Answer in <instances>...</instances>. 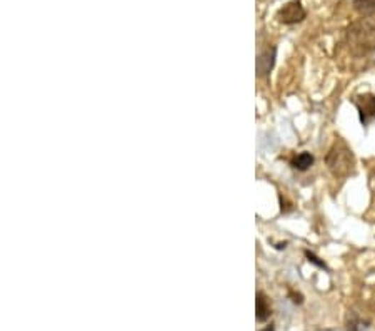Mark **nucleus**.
I'll use <instances>...</instances> for the list:
<instances>
[{
    "label": "nucleus",
    "instance_id": "4",
    "mask_svg": "<svg viewBox=\"0 0 375 331\" xmlns=\"http://www.w3.org/2000/svg\"><path fill=\"white\" fill-rule=\"evenodd\" d=\"M305 15L307 12L300 0H291V2H287L284 7H280L277 10L275 19L284 25H293L302 22L305 19Z\"/></svg>",
    "mask_w": 375,
    "mask_h": 331
},
{
    "label": "nucleus",
    "instance_id": "11",
    "mask_svg": "<svg viewBox=\"0 0 375 331\" xmlns=\"http://www.w3.org/2000/svg\"><path fill=\"white\" fill-rule=\"evenodd\" d=\"M289 298H292V303L293 304H302L304 303V296L300 295V293H296V291H289Z\"/></svg>",
    "mask_w": 375,
    "mask_h": 331
},
{
    "label": "nucleus",
    "instance_id": "8",
    "mask_svg": "<svg viewBox=\"0 0 375 331\" xmlns=\"http://www.w3.org/2000/svg\"><path fill=\"white\" fill-rule=\"evenodd\" d=\"M353 10L362 17L375 15V0H353Z\"/></svg>",
    "mask_w": 375,
    "mask_h": 331
},
{
    "label": "nucleus",
    "instance_id": "2",
    "mask_svg": "<svg viewBox=\"0 0 375 331\" xmlns=\"http://www.w3.org/2000/svg\"><path fill=\"white\" fill-rule=\"evenodd\" d=\"M326 164L335 177H349L355 172V156L342 138L332 144L326 156Z\"/></svg>",
    "mask_w": 375,
    "mask_h": 331
},
{
    "label": "nucleus",
    "instance_id": "9",
    "mask_svg": "<svg viewBox=\"0 0 375 331\" xmlns=\"http://www.w3.org/2000/svg\"><path fill=\"white\" fill-rule=\"evenodd\" d=\"M304 254H305L307 261H309V263H312L314 266H317V268H321V270L329 271V268H327V265H326V263H323V261H322L321 258H319V256H315V254H314L312 251H309V249H305Z\"/></svg>",
    "mask_w": 375,
    "mask_h": 331
},
{
    "label": "nucleus",
    "instance_id": "10",
    "mask_svg": "<svg viewBox=\"0 0 375 331\" xmlns=\"http://www.w3.org/2000/svg\"><path fill=\"white\" fill-rule=\"evenodd\" d=\"M369 326L365 321L359 320V318H353V320L349 321V326H347V331H367Z\"/></svg>",
    "mask_w": 375,
    "mask_h": 331
},
{
    "label": "nucleus",
    "instance_id": "1",
    "mask_svg": "<svg viewBox=\"0 0 375 331\" xmlns=\"http://www.w3.org/2000/svg\"><path fill=\"white\" fill-rule=\"evenodd\" d=\"M349 50L355 57H365L375 50V15L360 17L349 25L345 34Z\"/></svg>",
    "mask_w": 375,
    "mask_h": 331
},
{
    "label": "nucleus",
    "instance_id": "5",
    "mask_svg": "<svg viewBox=\"0 0 375 331\" xmlns=\"http://www.w3.org/2000/svg\"><path fill=\"white\" fill-rule=\"evenodd\" d=\"M275 57H277V47L272 45V47L263 49L257 57V75L259 78H266V75L270 74V71L274 69L275 66Z\"/></svg>",
    "mask_w": 375,
    "mask_h": 331
},
{
    "label": "nucleus",
    "instance_id": "12",
    "mask_svg": "<svg viewBox=\"0 0 375 331\" xmlns=\"http://www.w3.org/2000/svg\"><path fill=\"white\" fill-rule=\"evenodd\" d=\"M369 188H370V193H372V201L375 203V168L372 169V171H370Z\"/></svg>",
    "mask_w": 375,
    "mask_h": 331
},
{
    "label": "nucleus",
    "instance_id": "3",
    "mask_svg": "<svg viewBox=\"0 0 375 331\" xmlns=\"http://www.w3.org/2000/svg\"><path fill=\"white\" fill-rule=\"evenodd\" d=\"M352 104L355 105L357 112H359L360 124L364 127L372 126L375 122V94L364 92V94L353 96Z\"/></svg>",
    "mask_w": 375,
    "mask_h": 331
},
{
    "label": "nucleus",
    "instance_id": "6",
    "mask_svg": "<svg viewBox=\"0 0 375 331\" xmlns=\"http://www.w3.org/2000/svg\"><path fill=\"white\" fill-rule=\"evenodd\" d=\"M255 307H257V321L259 323H266L268 318L272 316V307L270 300L267 298V295L263 291H259L255 296Z\"/></svg>",
    "mask_w": 375,
    "mask_h": 331
},
{
    "label": "nucleus",
    "instance_id": "13",
    "mask_svg": "<svg viewBox=\"0 0 375 331\" xmlns=\"http://www.w3.org/2000/svg\"><path fill=\"white\" fill-rule=\"evenodd\" d=\"M261 331H275V326L274 325H267L266 328H262Z\"/></svg>",
    "mask_w": 375,
    "mask_h": 331
},
{
    "label": "nucleus",
    "instance_id": "7",
    "mask_svg": "<svg viewBox=\"0 0 375 331\" xmlns=\"http://www.w3.org/2000/svg\"><path fill=\"white\" fill-rule=\"evenodd\" d=\"M314 161H315L314 156L310 154V152L304 151L292 159V168L297 169V171H300V172H305V171H309L310 168H312Z\"/></svg>",
    "mask_w": 375,
    "mask_h": 331
}]
</instances>
